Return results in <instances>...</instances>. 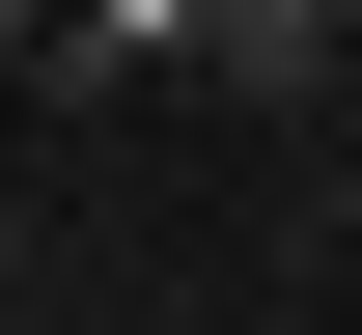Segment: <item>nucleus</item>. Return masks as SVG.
Returning a JSON list of instances; mask_svg holds the SVG:
<instances>
[{
	"label": "nucleus",
	"instance_id": "obj_1",
	"mask_svg": "<svg viewBox=\"0 0 362 335\" xmlns=\"http://www.w3.org/2000/svg\"><path fill=\"white\" fill-rule=\"evenodd\" d=\"M28 56H56V0H0V84H28Z\"/></svg>",
	"mask_w": 362,
	"mask_h": 335
},
{
	"label": "nucleus",
	"instance_id": "obj_2",
	"mask_svg": "<svg viewBox=\"0 0 362 335\" xmlns=\"http://www.w3.org/2000/svg\"><path fill=\"white\" fill-rule=\"evenodd\" d=\"M307 56H362V0H307Z\"/></svg>",
	"mask_w": 362,
	"mask_h": 335
}]
</instances>
